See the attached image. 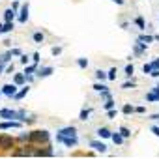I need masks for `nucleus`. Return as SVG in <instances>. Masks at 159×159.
Masks as SVG:
<instances>
[{"label":"nucleus","instance_id":"nucleus-4","mask_svg":"<svg viewBox=\"0 0 159 159\" xmlns=\"http://www.w3.org/2000/svg\"><path fill=\"white\" fill-rule=\"evenodd\" d=\"M13 139L8 135H0V148H4V150H9V148H13Z\"/></svg>","mask_w":159,"mask_h":159},{"label":"nucleus","instance_id":"nucleus-42","mask_svg":"<svg viewBox=\"0 0 159 159\" xmlns=\"http://www.w3.org/2000/svg\"><path fill=\"white\" fill-rule=\"evenodd\" d=\"M107 116H109V118H114V116H116V111H114V109L107 111Z\"/></svg>","mask_w":159,"mask_h":159},{"label":"nucleus","instance_id":"nucleus-12","mask_svg":"<svg viewBox=\"0 0 159 159\" xmlns=\"http://www.w3.org/2000/svg\"><path fill=\"white\" fill-rule=\"evenodd\" d=\"M15 19V9L13 8H8L4 12V21H13Z\"/></svg>","mask_w":159,"mask_h":159},{"label":"nucleus","instance_id":"nucleus-37","mask_svg":"<svg viewBox=\"0 0 159 159\" xmlns=\"http://www.w3.org/2000/svg\"><path fill=\"white\" fill-rule=\"evenodd\" d=\"M19 139H21V141H23V142H25V141H30V133H26V135L23 133V135H21V137H19Z\"/></svg>","mask_w":159,"mask_h":159},{"label":"nucleus","instance_id":"nucleus-2","mask_svg":"<svg viewBox=\"0 0 159 159\" xmlns=\"http://www.w3.org/2000/svg\"><path fill=\"white\" fill-rule=\"evenodd\" d=\"M56 142H62L66 144L68 148H75L77 146V137H64V135H56Z\"/></svg>","mask_w":159,"mask_h":159},{"label":"nucleus","instance_id":"nucleus-11","mask_svg":"<svg viewBox=\"0 0 159 159\" xmlns=\"http://www.w3.org/2000/svg\"><path fill=\"white\" fill-rule=\"evenodd\" d=\"M98 135L101 137V139H112V131L107 129V127H99V129H98Z\"/></svg>","mask_w":159,"mask_h":159},{"label":"nucleus","instance_id":"nucleus-16","mask_svg":"<svg viewBox=\"0 0 159 159\" xmlns=\"http://www.w3.org/2000/svg\"><path fill=\"white\" fill-rule=\"evenodd\" d=\"M28 90H30L28 86H23V88H21V90H19V92L15 94V99H23V98H25V95L28 94Z\"/></svg>","mask_w":159,"mask_h":159},{"label":"nucleus","instance_id":"nucleus-45","mask_svg":"<svg viewBox=\"0 0 159 159\" xmlns=\"http://www.w3.org/2000/svg\"><path fill=\"white\" fill-rule=\"evenodd\" d=\"M150 75H152V77H155V79H157V77H159V69H154V71H152V73H150Z\"/></svg>","mask_w":159,"mask_h":159},{"label":"nucleus","instance_id":"nucleus-38","mask_svg":"<svg viewBox=\"0 0 159 159\" xmlns=\"http://www.w3.org/2000/svg\"><path fill=\"white\" fill-rule=\"evenodd\" d=\"M32 60H34V64H38L39 62V52H34V55H32Z\"/></svg>","mask_w":159,"mask_h":159},{"label":"nucleus","instance_id":"nucleus-36","mask_svg":"<svg viewBox=\"0 0 159 159\" xmlns=\"http://www.w3.org/2000/svg\"><path fill=\"white\" fill-rule=\"evenodd\" d=\"M51 52H52L55 56H58L60 52H62V47H52V49H51Z\"/></svg>","mask_w":159,"mask_h":159},{"label":"nucleus","instance_id":"nucleus-25","mask_svg":"<svg viewBox=\"0 0 159 159\" xmlns=\"http://www.w3.org/2000/svg\"><path fill=\"white\" fill-rule=\"evenodd\" d=\"M135 25L139 26L141 30H146V25H144V19H142V17H137V19H135Z\"/></svg>","mask_w":159,"mask_h":159},{"label":"nucleus","instance_id":"nucleus-10","mask_svg":"<svg viewBox=\"0 0 159 159\" xmlns=\"http://www.w3.org/2000/svg\"><path fill=\"white\" fill-rule=\"evenodd\" d=\"M13 82L17 84V86H23V84L26 82V75H25V73H15V75H13Z\"/></svg>","mask_w":159,"mask_h":159},{"label":"nucleus","instance_id":"nucleus-49","mask_svg":"<svg viewBox=\"0 0 159 159\" xmlns=\"http://www.w3.org/2000/svg\"><path fill=\"white\" fill-rule=\"evenodd\" d=\"M2 69H4V64H0V73H2Z\"/></svg>","mask_w":159,"mask_h":159},{"label":"nucleus","instance_id":"nucleus-15","mask_svg":"<svg viewBox=\"0 0 159 159\" xmlns=\"http://www.w3.org/2000/svg\"><path fill=\"white\" fill-rule=\"evenodd\" d=\"M32 39H34L36 43H43V41H45V36L41 34V32H34V34H32Z\"/></svg>","mask_w":159,"mask_h":159},{"label":"nucleus","instance_id":"nucleus-8","mask_svg":"<svg viewBox=\"0 0 159 159\" xmlns=\"http://www.w3.org/2000/svg\"><path fill=\"white\" fill-rule=\"evenodd\" d=\"M52 73H55V69H52V68H41V69L36 71V75H38L39 79H45V77L52 75Z\"/></svg>","mask_w":159,"mask_h":159},{"label":"nucleus","instance_id":"nucleus-14","mask_svg":"<svg viewBox=\"0 0 159 159\" xmlns=\"http://www.w3.org/2000/svg\"><path fill=\"white\" fill-rule=\"evenodd\" d=\"M112 142L114 144H124V135L118 131V133H112Z\"/></svg>","mask_w":159,"mask_h":159},{"label":"nucleus","instance_id":"nucleus-28","mask_svg":"<svg viewBox=\"0 0 159 159\" xmlns=\"http://www.w3.org/2000/svg\"><path fill=\"white\" fill-rule=\"evenodd\" d=\"M135 86H137V82H135V81H131V82L127 81V82L122 84V88H124V90H129V88H135Z\"/></svg>","mask_w":159,"mask_h":159},{"label":"nucleus","instance_id":"nucleus-1","mask_svg":"<svg viewBox=\"0 0 159 159\" xmlns=\"http://www.w3.org/2000/svg\"><path fill=\"white\" fill-rule=\"evenodd\" d=\"M49 139H51V135L45 129H39V131H32L30 133V142H49Z\"/></svg>","mask_w":159,"mask_h":159},{"label":"nucleus","instance_id":"nucleus-7","mask_svg":"<svg viewBox=\"0 0 159 159\" xmlns=\"http://www.w3.org/2000/svg\"><path fill=\"white\" fill-rule=\"evenodd\" d=\"M28 19V2L21 6V13H19V23H26Z\"/></svg>","mask_w":159,"mask_h":159},{"label":"nucleus","instance_id":"nucleus-5","mask_svg":"<svg viewBox=\"0 0 159 159\" xmlns=\"http://www.w3.org/2000/svg\"><path fill=\"white\" fill-rule=\"evenodd\" d=\"M21 124L23 122H17V120H6L0 124V129H17V127H21Z\"/></svg>","mask_w":159,"mask_h":159},{"label":"nucleus","instance_id":"nucleus-17","mask_svg":"<svg viewBox=\"0 0 159 159\" xmlns=\"http://www.w3.org/2000/svg\"><path fill=\"white\" fill-rule=\"evenodd\" d=\"M13 30V21H6L4 26H2V34H6V32H12Z\"/></svg>","mask_w":159,"mask_h":159},{"label":"nucleus","instance_id":"nucleus-22","mask_svg":"<svg viewBox=\"0 0 159 159\" xmlns=\"http://www.w3.org/2000/svg\"><path fill=\"white\" fill-rule=\"evenodd\" d=\"M77 66H79L81 69H86V68H88V60H86V58H77Z\"/></svg>","mask_w":159,"mask_h":159},{"label":"nucleus","instance_id":"nucleus-26","mask_svg":"<svg viewBox=\"0 0 159 159\" xmlns=\"http://www.w3.org/2000/svg\"><path fill=\"white\" fill-rule=\"evenodd\" d=\"M92 88H94L95 92H103V90H107V86H105V84H103V82H95V84H94V86H92Z\"/></svg>","mask_w":159,"mask_h":159},{"label":"nucleus","instance_id":"nucleus-50","mask_svg":"<svg viewBox=\"0 0 159 159\" xmlns=\"http://www.w3.org/2000/svg\"><path fill=\"white\" fill-rule=\"evenodd\" d=\"M2 26H4V25H0V34H2Z\"/></svg>","mask_w":159,"mask_h":159},{"label":"nucleus","instance_id":"nucleus-23","mask_svg":"<svg viewBox=\"0 0 159 159\" xmlns=\"http://www.w3.org/2000/svg\"><path fill=\"white\" fill-rule=\"evenodd\" d=\"M114 105H116V103H114V99L111 98V99H107V101H105L103 109H105V111H111V109H114Z\"/></svg>","mask_w":159,"mask_h":159},{"label":"nucleus","instance_id":"nucleus-46","mask_svg":"<svg viewBox=\"0 0 159 159\" xmlns=\"http://www.w3.org/2000/svg\"><path fill=\"white\" fill-rule=\"evenodd\" d=\"M112 2H114V4H118V6H124V4H125V0H112Z\"/></svg>","mask_w":159,"mask_h":159},{"label":"nucleus","instance_id":"nucleus-27","mask_svg":"<svg viewBox=\"0 0 159 159\" xmlns=\"http://www.w3.org/2000/svg\"><path fill=\"white\" fill-rule=\"evenodd\" d=\"M133 73H135V68H133V64H127V66H125V75H127V77H131Z\"/></svg>","mask_w":159,"mask_h":159},{"label":"nucleus","instance_id":"nucleus-6","mask_svg":"<svg viewBox=\"0 0 159 159\" xmlns=\"http://www.w3.org/2000/svg\"><path fill=\"white\" fill-rule=\"evenodd\" d=\"M58 133H60V135H64V137H77V129H75L73 125L64 127V129H60Z\"/></svg>","mask_w":159,"mask_h":159},{"label":"nucleus","instance_id":"nucleus-20","mask_svg":"<svg viewBox=\"0 0 159 159\" xmlns=\"http://www.w3.org/2000/svg\"><path fill=\"white\" fill-rule=\"evenodd\" d=\"M155 39V36H139V41H142V43H152V41Z\"/></svg>","mask_w":159,"mask_h":159},{"label":"nucleus","instance_id":"nucleus-31","mask_svg":"<svg viewBox=\"0 0 159 159\" xmlns=\"http://www.w3.org/2000/svg\"><path fill=\"white\" fill-rule=\"evenodd\" d=\"M122 112H124V114H131V112H135V107H131V105H124Z\"/></svg>","mask_w":159,"mask_h":159},{"label":"nucleus","instance_id":"nucleus-19","mask_svg":"<svg viewBox=\"0 0 159 159\" xmlns=\"http://www.w3.org/2000/svg\"><path fill=\"white\" fill-rule=\"evenodd\" d=\"M90 112H92L90 109H82V111H81V114H79V120L86 122V120H88V116H90Z\"/></svg>","mask_w":159,"mask_h":159},{"label":"nucleus","instance_id":"nucleus-43","mask_svg":"<svg viewBox=\"0 0 159 159\" xmlns=\"http://www.w3.org/2000/svg\"><path fill=\"white\" fill-rule=\"evenodd\" d=\"M135 112H139V114H144V112H146V109H144V107H137V109H135Z\"/></svg>","mask_w":159,"mask_h":159},{"label":"nucleus","instance_id":"nucleus-33","mask_svg":"<svg viewBox=\"0 0 159 159\" xmlns=\"http://www.w3.org/2000/svg\"><path fill=\"white\" fill-rule=\"evenodd\" d=\"M142 71H144V73H148V75H150V73L154 71V68H152V64H144V66H142Z\"/></svg>","mask_w":159,"mask_h":159},{"label":"nucleus","instance_id":"nucleus-29","mask_svg":"<svg viewBox=\"0 0 159 159\" xmlns=\"http://www.w3.org/2000/svg\"><path fill=\"white\" fill-rule=\"evenodd\" d=\"M146 101H159V95H155V94H152V92H148V94H146Z\"/></svg>","mask_w":159,"mask_h":159},{"label":"nucleus","instance_id":"nucleus-9","mask_svg":"<svg viewBox=\"0 0 159 159\" xmlns=\"http://www.w3.org/2000/svg\"><path fill=\"white\" fill-rule=\"evenodd\" d=\"M90 146L94 148L95 152H101V154H105V152H107V146H105L103 142H99V141H92V142H90Z\"/></svg>","mask_w":159,"mask_h":159},{"label":"nucleus","instance_id":"nucleus-3","mask_svg":"<svg viewBox=\"0 0 159 159\" xmlns=\"http://www.w3.org/2000/svg\"><path fill=\"white\" fill-rule=\"evenodd\" d=\"M17 84H4L2 86V94L8 95V98H15V94H17Z\"/></svg>","mask_w":159,"mask_h":159},{"label":"nucleus","instance_id":"nucleus-24","mask_svg":"<svg viewBox=\"0 0 159 159\" xmlns=\"http://www.w3.org/2000/svg\"><path fill=\"white\" fill-rule=\"evenodd\" d=\"M12 56H13V55H12V51H8L6 55H2V56H0V64H6L8 60H12Z\"/></svg>","mask_w":159,"mask_h":159},{"label":"nucleus","instance_id":"nucleus-32","mask_svg":"<svg viewBox=\"0 0 159 159\" xmlns=\"http://www.w3.org/2000/svg\"><path fill=\"white\" fill-rule=\"evenodd\" d=\"M34 155H52V150H36Z\"/></svg>","mask_w":159,"mask_h":159},{"label":"nucleus","instance_id":"nucleus-34","mask_svg":"<svg viewBox=\"0 0 159 159\" xmlns=\"http://www.w3.org/2000/svg\"><path fill=\"white\" fill-rule=\"evenodd\" d=\"M99 94H101V98H103L105 101L111 99V92H109V90H103V92H99Z\"/></svg>","mask_w":159,"mask_h":159},{"label":"nucleus","instance_id":"nucleus-18","mask_svg":"<svg viewBox=\"0 0 159 159\" xmlns=\"http://www.w3.org/2000/svg\"><path fill=\"white\" fill-rule=\"evenodd\" d=\"M38 71V64H32V66H26L25 68V75H32V73Z\"/></svg>","mask_w":159,"mask_h":159},{"label":"nucleus","instance_id":"nucleus-35","mask_svg":"<svg viewBox=\"0 0 159 159\" xmlns=\"http://www.w3.org/2000/svg\"><path fill=\"white\" fill-rule=\"evenodd\" d=\"M107 75H109V79H111V81H114V79H116V68H112V69L107 73Z\"/></svg>","mask_w":159,"mask_h":159},{"label":"nucleus","instance_id":"nucleus-48","mask_svg":"<svg viewBox=\"0 0 159 159\" xmlns=\"http://www.w3.org/2000/svg\"><path fill=\"white\" fill-rule=\"evenodd\" d=\"M6 73H13V66H8L6 68Z\"/></svg>","mask_w":159,"mask_h":159},{"label":"nucleus","instance_id":"nucleus-41","mask_svg":"<svg viewBox=\"0 0 159 159\" xmlns=\"http://www.w3.org/2000/svg\"><path fill=\"white\" fill-rule=\"evenodd\" d=\"M152 133H154L155 137H159V127H157V125H152Z\"/></svg>","mask_w":159,"mask_h":159},{"label":"nucleus","instance_id":"nucleus-47","mask_svg":"<svg viewBox=\"0 0 159 159\" xmlns=\"http://www.w3.org/2000/svg\"><path fill=\"white\" fill-rule=\"evenodd\" d=\"M150 120H155V122H159V114H152V116H150Z\"/></svg>","mask_w":159,"mask_h":159},{"label":"nucleus","instance_id":"nucleus-40","mask_svg":"<svg viewBox=\"0 0 159 159\" xmlns=\"http://www.w3.org/2000/svg\"><path fill=\"white\" fill-rule=\"evenodd\" d=\"M152 68H154V69H159V58H155V60L152 62Z\"/></svg>","mask_w":159,"mask_h":159},{"label":"nucleus","instance_id":"nucleus-39","mask_svg":"<svg viewBox=\"0 0 159 159\" xmlns=\"http://www.w3.org/2000/svg\"><path fill=\"white\" fill-rule=\"evenodd\" d=\"M21 64H25V66L28 64V56L26 55H21Z\"/></svg>","mask_w":159,"mask_h":159},{"label":"nucleus","instance_id":"nucleus-30","mask_svg":"<svg viewBox=\"0 0 159 159\" xmlns=\"http://www.w3.org/2000/svg\"><path fill=\"white\" fill-rule=\"evenodd\" d=\"M120 133L124 135V139H127V137H131V131H129V129H127V127H125V125H122V127H120Z\"/></svg>","mask_w":159,"mask_h":159},{"label":"nucleus","instance_id":"nucleus-13","mask_svg":"<svg viewBox=\"0 0 159 159\" xmlns=\"http://www.w3.org/2000/svg\"><path fill=\"white\" fill-rule=\"evenodd\" d=\"M146 47H148V43H142V41H139V43L135 45V55H142V52L146 51Z\"/></svg>","mask_w":159,"mask_h":159},{"label":"nucleus","instance_id":"nucleus-21","mask_svg":"<svg viewBox=\"0 0 159 159\" xmlns=\"http://www.w3.org/2000/svg\"><path fill=\"white\" fill-rule=\"evenodd\" d=\"M95 79H98V81H105V79H109V75H107L105 71L98 69V71H95Z\"/></svg>","mask_w":159,"mask_h":159},{"label":"nucleus","instance_id":"nucleus-44","mask_svg":"<svg viewBox=\"0 0 159 159\" xmlns=\"http://www.w3.org/2000/svg\"><path fill=\"white\" fill-rule=\"evenodd\" d=\"M12 55H13V56H21V51H19V49H12Z\"/></svg>","mask_w":159,"mask_h":159}]
</instances>
